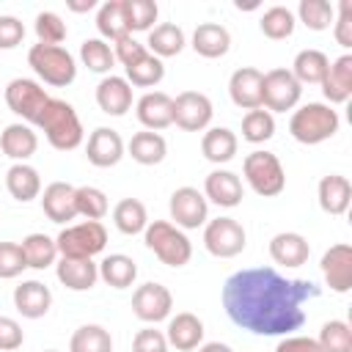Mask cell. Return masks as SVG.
<instances>
[{"label": "cell", "mask_w": 352, "mask_h": 352, "mask_svg": "<svg viewBox=\"0 0 352 352\" xmlns=\"http://www.w3.org/2000/svg\"><path fill=\"white\" fill-rule=\"evenodd\" d=\"M132 352H168V338L162 330L143 327L132 338Z\"/></svg>", "instance_id": "obj_49"}, {"label": "cell", "mask_w": 352, "mask_h": 352, "mask_svg": "<svg viewBox=\"0 0 352 352\" xmlns=\"http://www.w3.org/2000/svg\"><path fill=\"white\" fill-rule=\"evenodd\" d=\"M275 352H322V349L311 336H286L278 341Z\"/></svg>", "instance_id": "obj_54"}, {"label": "cell", "mask_w": 352, "mask_h": 352, "mask_svg": "<svg viewBox=\"0 0 352 352\" xmlns=\"http://www.w3.org/2000/svg\"><path fill=\"white\" fill-rule=\"evenodd\" d=\"M8 110L30 124H36L38 113L44 110V104L50 102V94L44 91L41 82L30 80V77H14L8 85H6V94H3Z\"/></svg>", "instance_id": "obj_10"}, {"label": "cell", "mask_w": 352, "mask_h": 352, "mask_svg": "<svg viewBox=\"0 0 352 352\" xmlns=\"http://www.w3.org/2000/svg\"><path fill=\"white\" fill-rule=\"evenodd\" d=\"M135 116L143 124V129L160 132L173 124V96H168L165 91H148L138 99Z\"/></svg>", "instance_id": "obj_16"}, {"label": "cell", "mask_w": 352, "mask_h": 352, "mask_svg": "<svg viewBox=\"0 0 352 352\" xmlns=\"http://www.w3.org/2000/svg\"><path fill=\"white\" fill-rule=\"evenodd\" d=\"M74 190L69 182H52L41 192V209L52 223H69L77 217V204H74Z\"/></svg>", "instance_id": "obj_24"}, {"label": "cell", "mask_w": 352, "mask_h": 352, "mask_svg": "<svg viewBox=\"0 0 352 352\" xmlns=\"http://www.w3.org/2000/svg\"><path fill=\"white\" fill-rule=\"evenodd\" d=\"M38 148V138L28 124H8L0 135V151L6 157H11L14 162H25L36 154Z\"/></svg>", "instance_id": "obj_29"}, {"label": "cell", "mask_w": 352, "mask_h": 352, "mask_svg": "<svg viewBox=\"0 0 352 352\" xmlns=\"http://www.w3.org/2000/svg\"><path fill=\"white\" fill-rule=\"evenodd\" d=\"M261 82H264V72H258L253 66L236 69L228 80L231 102L242 110H258L261 107Z\"/></svg>", "instance_id": "obj_18"}, {"label": "cell", "mask_w": 352, "mask_h": 352, "mask_svg": "<svg viewBox=\"0 0 352 352\" xmlns=\"http://www.w3.org/2000/svg\"><path fill=\"white\" fill-rule=\"evenodd\" d=\"M324 99L333 104H346L352 96V55L344 52L341 58H336L324 74V80L319 82Z\"/></svg>", "instance_id": "obj_23"}, {"label": "cell", "mask_w": 352, "mask_h": 352, "mask_svg": "<svg viewBox=\"0 0 352 352\" xmlns=\"http://www.w3.org/2000/svg\"><path fill=\"white\" fill-rule=\"evenodd\" d=\"M14 308L25 319H41L52 308V292L41 280H22L14 289Z\"/></svg>", "instance_id": "obj_22"}, {"label": "cell", "mask_w": 352, "mask_h": 352, "mask_svg": "<svg viewBox=\"0 0 352 352\" xmlns=\"http://www.w3.org/2000/svg\"><path fill=\"white\" fill-rule=\"evenodd\" d=\"M242 179L234 173V170H226V168H217L212 170L206 179H204V198L223 206V209H234L242 204Z\"/></svg>", "instance_id": "obj_17"}, {"label": "cell", "mask_w": 352, "mask_h": 352, "mask_svg": "<svg viewBox=\"0 0 352 352\" xmlns=\"http://www.w3.org/2000/svg\"><path fill=\"white\" fill-rule=\"evenodd\" d=\"M275 135V118L270 110L258 107V110H248L242 116V138L248 143H264Z\"/></svg>", "instance_id": "obj_46"}, {"label": "cell", "mask_w": 352, "mask_h": 352, "mask_svg": "<svg viewBox=\"0 0 352 352\" xmlns=\"http://www.w3.org/2000/svg\"><path fill=\"white\" fill-rule=\"evenodd\" d=\"M36 36L38 44H60L66 38V22L55 11H41L36 14Z\"/></svg>", "instance_id": "obj_47"}, {"label": "cell", "mask_w": 352, "mask_h": 352, "mask_svg": "<svg viewBox=\"0 0 352 352\" xmlns=\"http://www.w3.org/2000/svg\"><path fill=\"white\" fill-rule=\"evenodd\" d=\"M212 99L201 91H182L173 99V124L184 132H201L212 124Z\"/></svg>", "instance_id": "obj_12"}, {"label": "cell", "mask_w": 352, "mask_h": 352, "mask_svg": "<svg viewBox=\"0 0 352 352\" xmlns=\"http://www.w3.org/2000/svg\"><path fill=\"white\" fill-rule=\"evenodd\" d=\"M319 267H322V275H324V283L330 286V292L346 294L352 289V248L346 242L330 245L322 253Z\"/></svg>", "instance_id": "obj_14"}, {"label": "cell", "mask_w": 352, "mask_h": 352, "mask_svg": "<svg viewBox=\"0 0 352 352\" xmlns=\"http://www.w3.org/2000/svg\"><path fill=\"white\" fill-rule=\"evenodd\" d=\"M80 60H82V66L88 69V72H94V74H110L113 72V66H116V55H113V50H110V44L104 41V38H85L82 44H80Z\"/></svg>", "instance_id": "obj_39"}, {"label": "cell", "mask_w": 352, "mask_h": 352, "mask_svg": "<svg viewBox=\"0 0 352 352\" xmlns=\"http://www.w3.org/2000/svg\"><path fill=\"white\" fill-rule=\"evenodd\" d=\"M327 69H330V58L322 50H311L308 47V50H300L294 55V63H292L289 72L294 74V80L300 85H319L324 80Z\"/></svg>", "instance_id": "obj_32"}, {"label": "cell", "mask_w": 352, "mask_h": 352, "mask_svg": "<svg viewBox=\"0 0 352 352\" xmlns=\"http://www.w3.org/2000/svg\"><path fill=\"white\" fill-rule=\"evenodd\" d=\"M126 151L138 165H160L165 160V154H168V143H165V138L160 132L143 129V132L132 135V140L126 143Z\"/></svg>", "instance_id": "obj_33"}, {"label": "cell", "mask_w": 352, "mask_h": 352, "mask_svg": "<svg viewBox=\"0 0 352 352\" xmlns=\"http://www.w3.org/2000/svg\"><path fill=\"white\" fill-rule=\"evenodd\" d=\"M113 223L121 234L126 236H135V234H143L146 226H148V212H146V204L138 201V198H121L116 206H113Z\"/></svg>", "instance_id": "obj_35"}, {"label": "cell", "mask_w": 352, "mask_h": 352, "mask_svg": "<svg viewBox=\"0 0 352 352\" xmlns=\"http://www.w3.org/2000/svg\"><path fill=\"white\" fill-rule=\"evenodd\" d=\"M170 311H173V294L168 292V286L148 280V283L135 289V294H132V314L140 322L157 324L162 319H170Z\"/></svg>", "instance_id": "obj_13"}, {"label": "cell", "mask_w": 352, "mask_h": 352, "mask_svg": "<svg viewBox=\"0 0 352 352\" xmlns=\"http://www.w3.org/2000/svg\"><path fill=\"white\" fill-rule=\"evenodd\" d=\"M69 352H113V336L102 324H80L72 333Z\"/></svg>", "instance_id": "obj_38"}, {"label": "cell", "mask_w": 352, "mask_h": 352, "mask_svg": "<svg viewBox=\"0 0 352 352\" xmlns=\"http://www.w3.org/2000/svg\"><path fill=\"white\" fill-rule=\"evenodd\" d=\"M162 77H165V63L148 52V55L140 58L138 63L126 66V77H124V80H126L129 85H135V88H154V85L162 82Z\"/></svg>", "instance_id": "obj_41"}, {"label": "cell", "mask_w": 352, "mask_h": 352, "mask_svg": "<svg viewBox=\"0 0 352 352\" xmlns=\"http://www.w3.org/2000/svg\"><path fill=\"white\" fill-rule=\"evenodd\" d=\"M245 245H248V234H245L239 220H234V217L206 220V226H204V248L214 258H234V256H239L245 250Z\"/></svg>", "instance_id": "obj_8"}, {"label": "cell", "mask_w": 352, "mask_h": 352, "mask_svg": "<svg viewBox=\"0 0 352 352\" xmlns=\"http://www.w3.org/2000/svg\"><path fill=\"white\" fill-rule=\"evenodd\" d=\"M294 25H297L294 11L286 8V6H272V8H267V11L261 14V19H258L261 33H264L267 38H272V41L289 38V36L294 33Z\"/></svg>", "instance_id": "obj_40"}, {"label": "cell", "mask_w": 352, "mask_h": 352, "mask_svg": "<svg viewBox=\"0 0 352 352\" xmlns=\"http://www.w3.org/2000/svg\"><path fill=\"white\" fill-rule=\"evenodd\" d=\"M55 245H58V256H66V258H94L107 245V228L102 226V220H82V223L66 226L55 236Z\"/></svg>", "instance_id": "obj_6"}, {"label": "cell", "mask_w": 352, "mask_h": 352, "mask_svg": "<svg viewBox=\"0 0 352 352\" xmlns=\"http://www.w3.org/2000/svg\"><path fill=\"white\" fill-rule=\"evenodd\" d=\"M66 8H69V11H74V14H82V11L96 8V0H69V3H66Z\"/></svg>", "instance_id": "obj_55"}, {"label": "cell", "mask_w": 352, "mask_h": 352, "mask_svg": "<svg viewBox=\"0 0 352 352\" xmlns=\"http://www.w3.org/2000/svg\"><path fill=\"white\" fill-rule=\"evenodd\" d=\"M333 36L344 50L352 47V3L349 0L338 3V16L333 19Z\"/></svg>", "instance_id": "obj_50"}, {"label": "cell", "mask_w": 352, "mask_h": 352, "mask_svg": "<svg viewBox=\"0 0 352 352\" xmlns=\"http://www.w3.org/2000/svg\"><path fill=\"white\" fill-rule=\"evenodd\" d=\"M190 47L201 55V58H223L228 50H231V33L220 25V22H201L195 30H192V41Z\"/></svg>", "instance_id": "obj_26"}, {"label": "cell", "mask_w": 352, "mask_h": 352, "mask_svg": "<svg viewBox=\"0 0 352 352\" xmlns=\"http://www.w3.org/2000/svg\"><path fill=\"white\" fill-rule=\"evenodd\" d=\"M113 55H116V60H121V63H124V69H126V66L138 63L140 58H146V55H148V50H146V44L135 41L132 36H124V38H118V41H116Z\"/></svg>", "instance_id": "obj_53"}, {"label": "cell", "mask_w": 352, "mask_h": 352, "mask_svg": "<svg viewBox=\"0 0 352 352\" xmlns=\"http://www.w3.org/2000/svg\"><path fill=\"white\" fill-rule=\"evenodd\" d=\"M25 344V330L16 319L0 316V352H16Z\"/></svg>", "instance_id": "obj_51"}, {"label": "cell", "mask_w": 352, "mask_h": 352, "mask_svg": "<svg viewBox=\"0 0 352 352\" xmlns=\"http://www.w3.org/2000/svg\"><path fill=\"white\" fill-rule=\"evenodd\" d=\"M236 148H239V140H236V135L228 126H212L201 138V151L214 165L231 162L236 157Z\"/></svg>", "instance_id": "obj_30"}, {"label": "cell", "mask_w": 352, "mask_h": 352, "mask_svg": "<svg viewBox=\"0 0 352 352\" xmlns=\"http://www.w3.org/2000/svg\"><path fill=\"white\" fill-rule=\"evenodd\" d=\"M157 14H160V6L154 0H124V16H126L129 36L151 30L157 22Z\"/></svg>", "instance_id": "obj_42"}, {"label": "cell", "mask_w": 352, "mask_h": 352, "mask_svg": "<svg viewBox=\"0 0 352 352\" xmlns=\"http://www.w3.org/2000/svg\"><path fill=\"white\" fill-rule=\"evenodd\" d=\"M242 176L250 184V190L261 198H275L286 187L283 165L272 151H250L242 162Z\"/></svg>", "instance_id": "obj_7"}, {"label": "cell", "mask_w": 352, "mask_h": 352, "mask_svg": "<svg viewBox=\"0 0 352 352\" xmlns=\"http://www.w3.org/2000/svg\"><path fill=\"white\" fill-rule=\"evenodd\" d=\"M6 187L11 192L14 201L19 204H30L33 198L41 195V176L33 165L28 162H14L8 170H6Z\"/></svg>", "instance_id": "obj_28"}, {"label": "cell", "mask_w": 352, "mask_h": 352, "mask_svg": "<svg viewBox=\"0 0 352 352\" xmlns=\"http://www.w3.org/2000/svg\"><path fill=\"white\" fill-rule=\"evenodd\" d=\"M198 352H234V349L228 344H223V341H209V344H201Z\"/></svg>", "instance_id": "obj_56"}, {"label": "cell", "mask_w": 352, "mask_h": 352, "mask_svg": "<svg viewBox=\"0 0 352 352\" xmlns=\"http://www.w3.org/2000/svg\"><path fill=\"white\" fill-rule=\"evenodd\" d=\"M36 126L44 132L47 143L58 151H72L85 138V129H82V121H80L77 110L66 99H55V96H50V102L38 113Z\"/></svg>", "instance_id": "obj_2"}, {"label": "cell", "mask_w": 352, "mask_h": 352, "mask_svg": "<svg viewBox=\"0 0 352 352\" xmlns=\"http://www.w3.org/2000/svg\"><path fill=\"white\" fill-rule=\"evenodd\" d=\"M168 212H170V220H173L176 228L192 231V228L206 226V220H209V201L204 198V192L198 187H179V190L170 192Z\"/></svg>", "instance_id": "obj_11"}, {"label": "cell", "mask_w": 352, "mask_h": 352, "mask_svg": "<svg viewBox=\"0 0 352 352\" xmlns=\"http://www.w3.org/2000/svg\"><path fill=\"white\" fill-rule=\"evenodd\" d=\"M96 104L107 116H126V110H132V85L118 74L102 77L96 85Z\"/></svg>", "instance_id": "obj_20"}, {"label": "cell", "mask_w": 352, "mask_h": 352, "mask_svg": "<svg viewBox=\"0 0 352 352\" xmlns=\"http://www.w3.org/2000/svg\"><path fill=\"white\" fill-rule=\"evenodd\" d=\"M316 198H319V206L322 212L327 214H344L349 209V201H352V184L346 176L341 173H330V176H322L319 187H316Z\"/></svg>", "instance_id": "obj_27"}, {"label": "cell", "mask_w": 352, "mask_h": 352, "mask_svg": "<svg viewBox=\"0 0 352 352\" xmlns=\"http://www.w3.org/2000/svg\"><path fill=\"white\" fill-rule=\"evenodd\" d=\"M316 344L322 352H352V330L344 319H330L322 324Z\"/></svg>", "instance_id": "obj_44"}, {"label": "cell", "mask_w": 352, "mask_h": 352, "mask_svg": "<svg viewBox=\"0 0 352 352\" xmlns=\"http://www.w3.org/2000/svg\"><path fill=\"white\" fill-rule=\"evenodd\" d=\"M338 126H341L338 113L324 102H308V104L297 107L289 121L292 138L302 146H316V143L330 140L338 132Z\"/></svg>", "instance_id": "obj_3"}, {"label": "cell", "mask_w": 352, "mask_h": 352, "mask_svg": "<svg viewBox=\"0 0 352 352\" xmlns=\"http://www.w3.org/2000/svg\"><path fill=\"white\" fill-rule=\"evenodd\" d=\"M99 278L113 289H126L138 278V264L126 253H110L99 261Z\"/></svg>", "instance_id": "obj_34"}, {"label": "cell", "mask_w": 352, "mask_h": 352, "mask_svg": "<svg viewBox=\"0 0 352 352\" xmlns=\"http://www.w3.org/2000/svg\"><path fill=\"white\" fill-rule=\"evenodd\" d=\"M184 44H187L184 30L176 22H160V25H154L148 30V41H146V47L151 50V55L160 58V60L179 55L184 50Z\"/></svg>", "instance_id": "obj_31"}, {"label": "cell", "mask_w": 352, "mask_h": 352, "mask_svg": "<svg viewBox=\"0 0 352 352\" xmlns=\"http://www.w3.org/2000/svg\"><path fill=\"white\" fill-rule=\"evenodd\" d=\"M322 289L305 278H286L275 267H248L223 283L228 319L256 336H292L305 324V302Z\"/></svg>", "instance_id": "obj_1"}, {"label": "cell", "mask_w": 352, "mask_h": 352, "mask_svg": "<svg viewBox=\"0 0 352 352\" xmlns=\"http://www.w3.org/2000/svg\"><path fill=\"white\" fill-rule=\"evenodd\" d=\"M25 38V25L11 16V14H3L0 16V50H14L19 47Z\"/></svg>", "instance_id": "obj_52"}, {"label": "cell", "mask_w": 352, "mask_h": 352, "mask_svg": "<svg viewBox=\"0 0 352 352\" xmlns=\"http://www.w3.org/2000/svg\"><path fill=\"white\" fill-rule=\"evenodd\" d=\"M270 256L280 267H302L311 256V245L297 231H280L270 239Z\"/></svg>", "instance_id": "obj_25"}, {"label": "cell", "mask_w": 352, "mask_h": 352, "mask_svg": "<svg viewBox=\"0 0 352 352\" xmlns=\"http://www.w3.org/2000/svg\"><path fill=\"white\" fill-rule=\"evenodd\" d=\"M96 30L102 38L118 41L124 36H129L126 30V16H124V0H107L99 6L96 11Z\"/></svg>", "instance_id": "obj_37"}, {"label": "cell", "mask_w": 352, "mask_h": 352, "mask_svg": "<svg viewBox=\"0 0 352 352\" xmlns=\"http://www.w3.org/2000/svg\"><path fill=\"white\" fill-rule=\"evenodd\" d=\"M22 253H25V261L30 270H47L58 261V245L52 236L41 234V231H33L28 234L22 242Z\"/></svg>", "instance_id": "obj_36"}, {"label": "cell", "mask_w": 352, "mask_h": 352, "mask_svg": "<svg viewBox=\"0 0 352 352\" xmlns=\"http://www.w3.org/2000/svg\"><path fill=\"white\" fill-rule=\"evenodd\" d=\"M74 204H77V214H82L85 220H102L110 212L107 195L94 187V184H82L74 190Z\"/></svg>", "instance_id": "obj_43"}, {"label": "cell", "mask_w": 352, "mask_h": 352, "mask_svg": "<svg viewBox=\"0 0 352 352\" xmlns=\"http://www.w3.org/2000/svg\"><path fill=\"white\" fill-rule=\"evenodd\" d=\"M44 352H58V349H44Z\"/></svg>", "instance_id": "obj_57"}, {"label": "cell", "mask_w": 352, "mask_h": 352, "mask_svg": "<svg viewBox=\"0 0 352 352\" xmlns=\"http://www.w3.org/2000/svg\"><path fill=\"white\" fill-rule=\"evenodd\" d=\"M302 96V85L294 80L289 69H270L261 82V107L270 113L294 110Z\"/></svg>", "instance_id": "obj_9"}, {"label": "cell", "mask_w": 352, "mask_h": 352, "mask_svg": "<svg viewBox=\"0 0 352 352\" xmlns=\"http://www.w3.org/2000/svg\"><path fill=\"white\" fill-rule=\"evenodd\" d=\"M22 270H28L22 245L19 242H0V278L11 280V278L22 275Z\"/></svg>", "instance_id": "obj_48"}, {"label": "cell", "mask_w": 352, "mask_h": 352, "mask_svg": "<svg viewBox=\"0 0 352 352\" xmlns=\"http://www.w3.org/2000/svg\"><path fill=\"white\" fill-rule=\"evenodd\" d=\"M165 338H168V346L179 349V352H192L204 344V322L195 314L182 311L168 319Z\"/></svg>", "instance_id": "obj_19"}, {"label": "cell", "mask_w": 352, "mask_h": 352, "mask_svg": "<svg viewBox=\"0 0 352 352\" xmlns=\"http://www.w3.org/2000/svg\"><path fill=\"white\" fill-rule=\"evenodd\" d=\"M143 242L168 267H184L192 258V242L170 220H148L143 231Z\"/></svg>", "instance_id": "obj_5"}, {"label": "cell", "mask_w": 352, "mask_h": 352, "mask_svg": "<svg viewBox=\"0 0 352 352\" xmlns=\"http://www.w3.org/2000/svg\"><path fill=\"white\" fill-rule=\"evenodd\" d=\"M294 19H300L308 30H327L336 19V11L327 0H300Z\"/></svg>", "instance_id": "obj_45"}, {"label": "cell", "mask_w": 352, "mask_h": 352, "mask_svg": "<svg viewBox=\"0 0 352 352\" xmlns=\"http://www.w3.org/2000/svg\"><path fill=\"white\" fill-rule=\"evenodd\" d=\"M55 275L69 292H88L99 280V264H94V258H66V256H60L58 264H55Z\"/></svg>", "instance_id": "obj_21"}, {"label": "cell", "mask_w": 352, "mask_h": 352, "mask_svg": "<svg viewBox=\"0 0 352 352\" xmlns=\"http://www.w3.org/2000/svg\"><path fill=\"white\" fill-rule=\"evenodd\" d=\"M28 66L36 77L52 88H66L77 77L74 55L60 44H33L28 50Z\"/></svg>", "instance_id": "obj_4"}, {"label": "cell", "mask_w": 352, "mask_h": 352, "mask_svg": "<svg viewBox=\"0 0 352 352\" xmlns=\"http://www.w3.org/2000/svg\"><path fill=\"white\" fill-rule=\"evenodd\" d=\"M126 146L121 140V135L110 126H96L91 135H88V143H85V157L94 168H113L121 162Z\"/></svg>", "instance_id": "obj_15"}]
</instances>
